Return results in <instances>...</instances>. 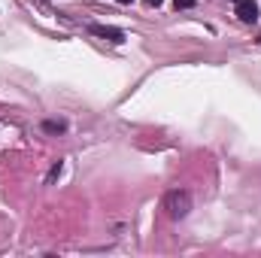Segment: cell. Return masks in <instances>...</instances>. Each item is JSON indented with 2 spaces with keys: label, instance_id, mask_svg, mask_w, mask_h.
I'll return each instance as SVG.
<instances>
[{
  "label": "cell",
  "instance_id": "7a4b0ae2",
  "mask_svg": "<svg viewBox=\"0 0 261 258\" xmlns=\"http://www.w3.org/2000/svg\"><path fill=\"white\" fill-rule=\"evenodd\" d=\"M237 15H240V21L255 24L258 21V3L255 0H237Z\"/></svg>",
  "mask_w": 261,
  "mask_h": 258
},
{
  "label": "cell",
  "instance_id": "8992f818",
  "mask_svg": "<svg viewBox=\"0 0 261 258\" xmlns=\"http://www.w3.org/2000/svg\"><path fill=\"white\" fill-rule=\"evenodd\" d=\"M146 3H149V6H161L164 0H146Z\"/></svg>",
  "mask_w": 261,
  "mask_h": 258
},
{
  "label": "cell",
  "instance_id": "5b68a950",
  "mask_svg": "<svg viewBox=\"0 0 261 258\" xmlns=\"http://www.w3.org/2000/svg\"><path fill=\"white\" fill-rule=\"evenodd\" d=\"M173 6H176V9H192L195 0H173Z\"/></svg>",
  "mask_w": 261,
  "mask_h": 258
},
{
  "label": "cell",
  "instance_id": "52a82bcc",
  "mask_svg": "<svg viewBox=\"0 0 261 258\" xmlns=\"http://www.w3.org/2000/svg\"><path fill=\"white\" fill-rule=\"evenodd\" d=\"M119 3H130V0H119Z\"/></svg>",
  "mask_w": 261,
  "mask_h": 258
},
{
  "label": "cell",
  "instance_id": "ba28073f",
  "mask_svg": "<svg viewBox=\"0 0 261 258\" xmlns=\"http://www.w3.org/2000/svg\"><path fill=\"white\" fill-rule=\"evenodd\" d=\"M234 3H237V0H234Z\"/></svg>",
  "mask_w": 261,
  "mask_h": 258
},
{
  "label": "cell",
  "instance_id": "3957f363",
  "mask_svg": "<svg viewBox=\"0 0 261 258\" xmlns=\"http://www.w3.org/2000/svg\"><path fill=\"white\" fill-rule=\"evenodd\" d=\"M91 34L94 37H103L110 43H125V34L119 28H110V24H91Z\"/></svg>",
  "mask_w": 261,
  "mask_h": 258
},
{
  "label": "cell",
  "instance_id": "6da1fadb",
  "mask_svg": "<svg viewBox=\"0 0 261 258\" xmlns=\"http://www.w3.org/2000/svg\"><path fill=\"white\" fill-rule=\"evenodd\" d=\"M164 210L170 219H186L189 210H192V194L182 192V189H173V192L164 194Z\"/></svg>",
  "mask_w": 261,
  "mask_h": 258
},
{
  "label": "cell",
  "instance_id": "277c9868",
  "mask_svg": "<svg viewBox=\"0 0 261 258\" xmlns=\"http://www.w3.org/2000/svg\"><path fill=\"white\" fill-rule=\"evenodd\" d=\"M43 128L49 131V134H61V131L67 128V125H64V122H46V125H43Z\"/></svg>",
  "mask_w": 261,
  "mask_h": 258
}]
</instances>
